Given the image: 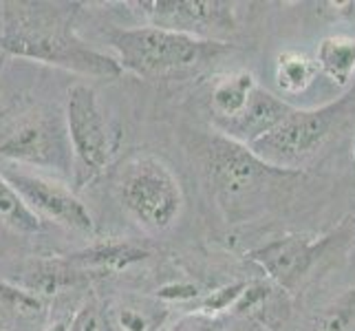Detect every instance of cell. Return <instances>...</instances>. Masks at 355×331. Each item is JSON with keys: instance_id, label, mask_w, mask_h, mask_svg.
Instances as JSON below:
<instances>
[{"instance_id": "8fae6325", "label": "cell", "mask_w": 355, "mask_h": 331, "mask_svg": "<svg viewBox=\"0 0 355 331\" xmlns=\"http://www.w3.org/2000/svg\"><path fill=\"white\" fill-rule=\"evenodd\" d=\"M291 110L293 106H289L285 100H280L274 93L256 87L243 113L236 119L218 124V133L239 144L250 146L256 139L265 137L267 133H272Z\"/></svg>"}, {"instance_id": "3957f363", "label": "cell", "mask_w": 355, "mask_h": 331, "mask_svg": "<svg viewBox=\"0 0 355 331\" xmlns=\"http://www.w3.org/2000/svg\"><path fill=\"white\" fill-rule=\"evenodd\" d=\"M201 151L207 181L223 207L241 205L245 197L252 199L274 186H287L304 177L302 170L265 164L245 144L225 135H212Z\"/></svg>"}, {"instance_id": "7402d4cb", "label": "cell", "mask_w": 355, "mask_h": 331, "mask_svg": "<svg viewBox=\"0 0 355 331\" xmlns=\"http://www.w3.org/2000/svg\"><path fill=\"white\" fill-rule=\"evenodd\" d=\"M69 331H100V318H97L93 307L80 309L69 325Z\"/></svg>"}, {"instance_id": "5b68a950", "label": "cell", "mask_w": 355, "mask_h": 331, "mask_svg": "<svg viewBox=\"0 0 355 331\" xmlns=\"http://www.w3.org/2000/svg\"><path fill=\"white\" fill-rule=\"evenodd\" d=\"M351 104H355V91L320 108H293L272 133L256 139L248 148L265 164L300 170L304 159L320 151V146L334 133L338 121L347 115Z\"/></svg>"}, {"instance_id": "d4e9b609", "label": "cell", "mask_w": 355, "mask_h": 331, "mask_svg": "<svg viewBox=\"0 0 355 331\" xmlns=\"http://www.w3.org/2000/svg\"><path fill=\"white\" fill-rule=\"evenodd\" d=\"M42 331H69V323H64V321H60V323H51V325H46Z\"/></svg>"}, {"instance_id": "ac0fdd59", "label": "cell", "mask_w": 355, "mask_h": 331, "mask_svg": "<svg viewBox=\"0 0 355 331\" xmlns=\"http://www.w3.org/2000/svg\"><path fill=\"white\" fill-rule=\"evenodd\" d=\"M0 223L18 235H38L44 223L35 217L11 183L0 175Z\"/></svg>"}, {"instance_id": "30bf717a", "label": "cell", "mask_w": 355, "mask_h": 331, "mask_svg": "<svg viewBox=\"0 0 355 331\" xmlns=\"http://www.w3.org/2000/svg\"><path fill=\"white\" fill-rule=\"evenodd\" d=\"M0 175L11 183V188L20 194L22 201L42 223L53 221L58 226L82 232V235L95 232V221L89 207L80 201V197L67 183L3 162H0Z\"/></svg>"}, {"instance_id": "484cf974", "label": "cell", "mask_w": 355, "mask_h": 331, "mask_svg": "<svg viewBox=\"0 0 355 331\" xmlns=\"http://www.w3.org/2000/svg\"><path fill=\"white\" fill-rule=\"evenodd\" d=\"M5 60H7V56L0 51V71H3V65H5Z\"/></svg>"}, {"instance_id": "ffe728a7", "label": "cell", "mask_w": 355, "mask_h": 331, "mask_svg": "<svg viewBox=\"0 0 355 331\" xmlns=\"http://www.w3.org/2000/svg\"><path fill=\"white\" fill-rule=\"evenodd\" d=\"M245 287H248V283H236V285H227V287L212 291L210 296L201 303V314L214 316V314L223 312V309L234 307L236 300L241 298V294L245 291Z\"/></svg>"}, {"instance_id": "4fadbf2b", "label": "cell", "mask_w": 355, "mask_h": 331, "mask_svg": "<svg viewBox=\"0 0 355 331\" xmlns=\"http://www.w3.org/2000/svg\"><path fill=\"white\" fill-rule=\"evenodd\" d=\"M46 305L40 296L0 278V331H42Z\"/></svg>"}, {"instance_id": "ba28073f", "label": "cell", "mask_w": 355, "mask_h": 331, "mask_svg": "<svg viewBox=\"0 0 355 331\" xmlns=\"http://www.w3.org/2000/svg\"><path fill=\"white\" fill-rule=\"evenodd\" d=\"M353 228L355 219L353 223L351 219H347L345 223L322 237L287 235L248 252V259L259 265L280 289L293 294L329 250L355 237Z\"/></svg>"}, {"instance_id": "7c38bea8", "label": "cell", "mask_w": 355, "mask_h": 331, "mask_svg": "<svg viewBox=\"0 0 355 331\" xmlns=\"http://www.w3.org/2000/svg\"><path fill=\"white\" fill-rule=\"evenodd\" d=\"M87 280H89L87 269L71 265L67 259H35L22 263L18 267V274L9 278V283H14L42 298V296H53V294L71 287H80Z\"/></svg>"}, {"instance_id": "d6986e66", "label": "cell", "mask_w": 355, "mask_h": 331, "mask_svg": "<svg viewBox=\"0 0 355 331\" xmlns=\"http://www.w3.org/2000/svg\"><path fill=\"white\" fill-rule=\"evenodd\" d=\"M300 331H355V287L311 316Z\"/></svg>"}, {"instance_id": "277c9868", "label": "cell", "mask_w": 355, "mask_h": 331, "mask_svg": "<svg viewBox=\"0 0 355 331\" xmlns=\"http://www.w3.org/2000/svg\"><path fill=\"white\" fill-rule=\"evenodd\" d=\"M115 188L126 212L146 230L164 232L181 217V183L173 170L153 155H137L121 164Z\"/></svg>"}, {"instance_id": "603a6c76", "label": "cell", "mask_w": 355, "mask_h": 331, "mask_svg": "<svg viewBox=\"0 0 355 331\" xmlns=\"http://www.w3.org/2000/svg\"><path fill=\"white\" fill-rule=\"evenodd\" d=\"M159 296L162 298H170V300H192L199 296V289L194 285H183V283H177V285H168L159 291Z\"/></svg>"}, {"instance_id": "cb8c5ba5", "label": "cell", "mask_w": 355, "mask_h": 331, "mask_svg": "<svg viewBox=\"0 0 355 331\" xmlns=\"http://www.w3.org/2000/svg\"><path fill=\"white\" fill-rule=\"evenodd\" d=\"M119 325L124 331H146V318L135 309H121Z\"/></svg>"}, {"instance_id": "9a60e30c", "label": "cell", "mask_w": 355, "mask_h": 331, "mask_svg": "<svg viewBox=\"0 0 355 331\" xmlns=\"http://www.w3.org/2000/svg\"><path fill=\"white\" fill-rule=\"evenodd\" d=\"M148 250L137 248L132 243H102L84 252L71 254L67 261L80 269H87V272H91V269H97V272H119V269H126L135 263L148 259Z\"/></svg>"}, {"instance_id": "44dd1931", "label": "cell", "mask_w": 355, "mask_h": 331, "mask_svg": "<svg viewBox=\"0 0 355 331\" xmlns=\"http://www.w3.org/2000/svg\"><path fill=\"white\" fill-rule=\"evenodd\" d=\"M168 331H221L218 323L214 321L212 316H205V314H194V316H186L177 321Z\"/></svg>"}, {"instance_id": "2e32d148", "label": "cell", "mask_w": 355, "mask_h": 331, "mask_svg": "<svg viewBox=\"0 0 355 331\" xmlns=\"http://www.w3.org/2000/svg\"><path fill=\"white\" fill-rule=\"evenodd\" d=\"M313 60L318 71H322L334 84L347 87L355 73V38H347V35L324 38Z\"/></svg>"}, {"instance_id": "8992f818", "label": "cell", "mask_w": 355, "mask_h": 331, "mask_svg": "<svg viewBox=\"0 0 355 331\" xmlns=\"http://www.w3.org/2000/svg\"><path fill=\"white\" fill-rule=\"evenodd\" d=\"M0 162L18 168L51 170L58 175L73 173V151L67 137L64 117L38 113L22 117L0 137Z\"/></svg>"}, {"instance_id": "e0dca14e", "label": "cell", "mask_w": 355, "mask_h": 331, "mask_svg": "<svg viewBox=\"0 0 355 331\" xmlns=\"http://www.w3.org/2000/svg\"><path fill=\"white\" fill-rule=\"evenodd\" d=\"M315 60L300 51H285L278 56L276 62V84L287 95L304 93L318 78Z\"/></svg>"}, {"instance_id": "7a4b0ae2", "label": "cell", "mask_w": 355, "mask_h": 331, "mask_svg": "<svg viewBox=\"0 0 355 331\" xmlns=\"http://www.w3.org/2000/svg\"><path fill=\"white\" fill-rule=\"evenodd\" d=\"M104 35L115 51L113 58L121 73L128 71L144 80L188 78L232 51L230 42L201 40L146 24L130 29H108Z\"/></svg>"}, {"instance_id": "6da1fadb", "label": "cell", "mask_w": 355, "mask_h": 331, "mask_svg": "<svg viewBox=\"0 0 355 331\" xmlns=\"http://www.w3.org/2000/svg\"><path fill=\"white\" fill-rule=\"evenodd\" d=\"M0 7V51L7 58L33 60L84 78L121 76L113 56L97 51L78 35V3L7 0Z\"/></svg>"}, {"instance_id": "52a82bcc", "label": "cell", "mask_w": 355, "mask_h": 331, "mask_svg": "<svg viewBox=\"0 0 355 331\" xmlns=\"http://www.w3.org/2000/svg\"><path fill=\"white\" fill-rule=\"evenodd\" d=\"M64 128L78 164L80 181H93L111 162L113 133L100 106L95 91L89 84L78 82L67 91Z\"/></svg>"}, {"instance_id": "9c48e42d", "label": "cell", "mask_w": 355, "mask_h": 331, "mask_svg": "<svg viewBox=\"0 0 355 331\" xmlns=\"http://www.w3.org/2000/svg\"><path fill=\"white\" fill-rule=\"evenodd\" d=\"M146 27L166 29L201 40H218L236 31L234 3L225 0H139L130 3Z\"/></svg>"}, {"instance_id": "5bb4252c", "label": "cell", "mask_w": 355, "mask_h": 331, "mask_svg": "<svg viewBox=\"0 0 355 331\" xmlns=\"http://www.w3.org/2000/svg\"><path fill=\"white\" fill-rule=\"evenodd\" d=\"M256 87H259V84H256L254 76L248 71L227 73V76L218 78L214 82L212 95H210L212 113L216 117V126L236 119L245 110V106H248Z\"/></svg>"}]
</instances>
